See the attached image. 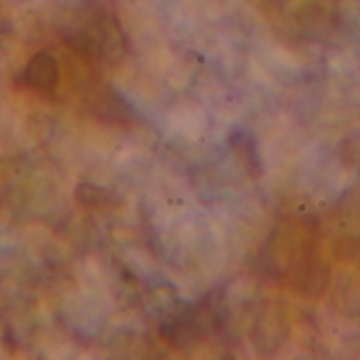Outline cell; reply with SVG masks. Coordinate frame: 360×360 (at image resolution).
<instances>
[{
	"mask_svg": "<svg viewBox=\"0 0 360 360\" xmlns=\"http://www.w3.org/2000/svg\"><path fill=\"white\" fill-rule=\"evenodd\" d=\"M23 78L30 86L49 89L57 80V61L49 53H38L25 68Z\"/></svg>",
	"mask_w": 360,
	"mask_h": 360,
	"instance_id": "6da1fadb",
	"label": "cell"
}]
</instances>
